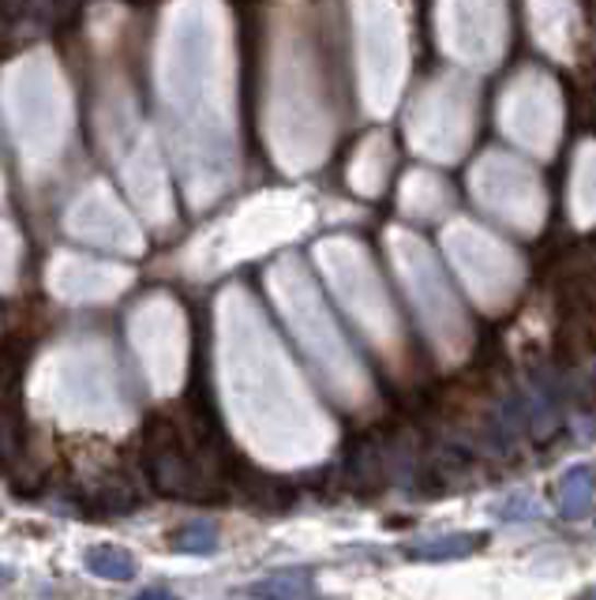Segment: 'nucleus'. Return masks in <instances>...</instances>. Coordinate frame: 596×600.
Segmentation results:
<instances>
[{
    "mask_svg": "<svg viewBox=\"0 0 596 600\" xmlns=\"http://www.w3.org/2000/svg\"><path fill=\"white\" fill-rule=\"evenodd\" d=\"M136 600H177V597H170V593H162V589H151V593H143V597H136Z\"/></svg>",
    "mask_w": 596,
    "mask_h": 600,
    "instance_id": "4",
    "label": "nucleus"
},
{
    "mask_svg": "<svg viewBox=\"0 0 596 600\" xmlns=\"http://www.w3.org/2000/svg\"><path fill=\"white\" fill-rule=\"evenodd\" d=\"M4 578H8V570H4V567H0V581H4Z\"/></svg>",
    "mask_w": 596,
    "mask_h": 600,
    "instance_id": "5",
    "label": "nucleus"
},
{
    "mask_svg": "<svg viewBox=\"0 0 596 600\" xmlns=\"http://www.w3.org/2000/svg\"><path fill=\"white\" fill-rule=\"evenodd\" d=\"M196 529V533H180L177 541V549H210V544H214V533H210V529H203V526H191Z\"/></svg>",
    "mask_w": 596,
    "mask_h": 600,
    "instance_id": "3",
    "label": "nucleus"
},
{
    "mask_svg": "<svg viewBox=\"0 0 596 600\" xmlns=\"http://www.w3.org/2000/svg\"><path fill=\"white\" fill-rule=\"evenodd\" d=\"M86 570L98 578H109V581H128L136 575V559L125 552V549H113V544H94L86 552Z\"/></svg>",
    "mask_w": 596,
    "mask_h": 600,
    "instance_id": "1",
    "label": "nucleus"
},
{
    "mask_svg": "<svg viewBox=\"0 0 596 600\" xmlns=\"http://www.w3.org/2000/svg\"><path fill=\"white\" fill-rule=\"evenodd\" d=\"M60 4H65V0H23V15L31 12L34 20H49L57 23V15H60Z\"/></svg>",
    "mask_w": 596,
    "mask_h": 600,
    "instance_id": "2",
    "label": "nucleus"
}]
</instances>
